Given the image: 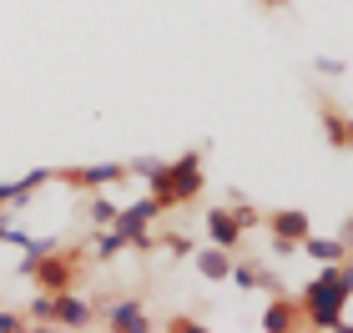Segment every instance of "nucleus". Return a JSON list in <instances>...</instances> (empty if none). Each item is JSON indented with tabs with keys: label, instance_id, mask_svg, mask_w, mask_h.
Listing matches in <instances>:
<instances>
[{
	"label": "nucleus",
	"instance_id": "nucleus-21",
	"mask_svg": "<svg viewBox=\"0 0 353 333\" xmlns=\"http://www.w3.org/2000/svg\"><path fill=\"white\" fill-rule=\"evenodd\" d=\"M26 319L30 323H36V328H51V293H36V298H30V308H26Z\"/></svg>",
	"mask_w": 353,
	"mask_h": 333
},
{
	"label": "nucleus",
	"instance_id": "nucleus-2",
	"mask_svg": "<svg viewBox=\"0 0 353 333\" xmlns=\"http://www.w3.org/2000/svg\"><path fill=\"white\" fill-rule=\"evenodd\" d=\"M147 187H152V197L162 202V212L192 208V202L202 197V187H207V177H202V152L192 147V152H182V157H172L157 177H147Z\"/></svg>",
	"mask_w": 353,
	"mask_h": 333
},
{
	"label": "nucleus",
	"instance_id": "nucleus-29",
	"mask_svg": "<svg viewBox=\"0 0 353 333\" xmlns=\"http://www.w3.org/2000/svg\"><path fill=\"white\" fill-rule=\"evenodd\" d=\"M258 6H268V10H283V6H288V0H258Z\"/></svg>",
	"mask_w": 353,
	"mask_h": 333
},
{
	"label": "nucleus",
	"instance_id": "nucleus-22",
	"mask_svg": "<svg viewBox=\"0 0 353 333\" xmlns=\"http://www.w3.org/2000/svg\"><path fill=\"white\" fill-rule=\"evenodd\" d=\"M162 328H167V333H207V323L192 319V313H176V319H167Z\"/></svg>",
	"mask_w": 353,
	"mask_h": 333
},
{
	"label": "nucleus",
	"instance_id": "nucleus-18",
	"mask_svg": "<svg viewBox=\"0 0 353 333\" xmlns=\"http://www.w3.org/2000/svg\"><path fill=\"white\" fill-rule=\"evenodd\" d=\"M0 243H10V248H26L30 243V232L15 222V208H0Z\"/></svg>",
	"mask_w": 353,
	"mask_h": 333
},
{
	"label": "nucleus",
	"instance_id": "nucleus-12",
	"mask_svg": "<svg viewBox=\"0 0 353 333\" xmlns=\"http://www.w3.org/2000/svg\"><path fill=\"white\" fill-rule=\"evenodd\" d=\"M318 121H323V141L333 152H348V111L333 97H318Z\"/></svg>",
	"mask_w": 353,
	"mask_h": 333
},
{
	"label": "nucleus",
	"instance_id": "nucleus-24",
	"mask_svg": "<svg viewBox=\"0 0 353 333\" xmlns=\"http://www.w3.org/2000/svg\"><path fill=\"white\" fill-rule=\"evenodd\" d=\"M26 328H36L26 319V313H15V308H0V333H26Z\"/></svg>",
	"mask_w": 353,
	"mask_h": 333
},
{
	"label": "nucleus",
	"instance_id": "nucleus-1",
	"mask_svg": "<svg viewBox=\"0 0 353 333\" xmlns=\"http://www.w3.org/2000/svg\"><path fill=\"white\" fill-rule=\"evenodd\" d=\"M348 278H343V263H318V278H308V288L298 293L303 303V328H323V333H353V323L343 319L348 313Z\"/></svg>",
	"mask_w": 353,
	"mask_h": 333
},
{
	"label": "nucleus",
	"instance_id": "nucleus-10",
	"mask_svg": "<svg viewBox=\"0 0 353 333\" xmlns=\"http://www.w3.org/2000/svg\"><path fill=\"white\" fill-rule=\"evenodd\" d=\"M46 182H56V172H51V167H30L26 177H15V182H0V208H26V202L36 197Z\"/></svg>",
	"mask_w": 353,
	"mask_h": 333
},
{
	"label": "nucleus",
	"instance_id": "nucleus-20",
	"mask_svg": "<svg viewBox=\"0 0 353 333\" xmlns=\"http://www.w3.org/2000/svg\"><path fill=\"white\" fill-rule=\"evenodd\" d=\"M157 248H167L172 258H192V248H197V243H192L187 232H157Z\"/></svg>",
	"mask_w": 353,
	"mask_h": 333
},
{
	"label": "nucleus",
	"instance_id": "nucleus-8",
	"mask_svg": "<svg viewBox=\"0 0 353 333\" xmlns=\"http://www.w3.org/2000/svg\"><path fill=\"white\" fill-rule=\"evenodd\" d=\"M258 328L263 333H298L303 328V303L288 298V293H268V308H263Z\"/></svg>",
	"mask_w": 353,
	"mask_h": 333
},
{
	"label": "nucleus",
	"instance_id": "nucleus-4",
	"mask_svg": "<svg viewBox=\"0 0 353 333\" xmlns=\"http://www.w3.org/2000/svg\"><path fill=\"white\" fill-rule=\"evenodd\" d=\"M157 217H162V202H157V197H141V202H132V208H121L111 228L126 237V248L152 252V248H157V232H152V222H157Z\"/></svg>",
	"mask_w": 353,
	"mask_h": 333
},
{
	"label": "nucleus",
	"instance_id": "nucleus-9",
	"mask_svg": "<svg viewBox=\"0 0 353 333\" xmlns=\"http://www.w3.org/2000/svg\"><path fill=\"white\" fill-rule=\"evenodd\" d=\"M91 319H96V308H91L76 288L51 293V328H86Z\"/></svg>",
	"mask_w": 353,
	"mask_h": 333
},
{
	"label": "nucleus",
	"instance_id": "nucleus-5",
	"mask_svg": "<svg viewBox=\"0 0 353 333\" xmlns=\"http://www.w3.org/2000/svg\"><path fill=\"white\" fill-rule=\"evenodd\" d=\"M263 228H268V237H272V252H298V243L313 232V217L303 212V208H272V212H263Z\"/></svg>",
	"mask_w": 353,
	"mask_h": 333
},
{
	"label": "nucleus",
	"instance_id": "nucleus-13",
	"mask_svg": "<svg viewBox=\"0 0 353 333\" xmlns=\"http://www.w3.org/2000/svg\"><path fill=\"white\" fill-rule=\"evenodd\" d=\"M192 263H197V273H202L207 283H228L232 263H237V252L217 248V243H207V248H192Z\"/></svg>",
	"mask_w": 353,
	"mask_h": 333
},
{
	"label": "nucleus",
	"instance_id": "nucleus-3",
	"mask_svg": "<svg viewBox=\"0 0 353 333\" xmlns=\"http://www.w3.org/2000/svg\"><path fill=\"white\" fill-rule=\"evenodd\" d=\"M15 278H30L46 293H66V288H76V283L86 278V252L81 248H56V252H46V258H26L21 252Z\"/></svg>",
	"mask_w": 353,
	"mask_h": 333
},
{
	"label": "nucleus",
	"instance_id": "nucleus-28",
	"mask_svg": "<svg viewBox=\"0 0 353 333\" xmlns=\"http://www.w3.org/2000/svg\"><path fill=\"white\" fill-rule=\"evenodd\" d=\"M343 278H348V288H353V258H343Z\"/></svg>",
	"mask_w": 353,
	"mask_h": 333
},
{
	"label": "nucleus",
	"instance_id": "nucleus-14",
	"mask_svg": "<svg viewBox=\"0 0 353 333\" xmlns=\"http://www.w3.org/2000/svg\"><path fill=\"white\" fill-rule=\"evenodd\" d=\"M228 278H232V288H243V293H258V288H263V293H283L278 278H272L268 268H258V263H232Z\"/></svg>",
	"mask_w": 353,
	"mask_h": 333
},
{
	"label": "nucleus",
	"instance_id": "nucleus-30",
	"mask_svg": "<svg viewBox=\"0 0 353 333\" xmlns=\"http://www.w3.org/2000/svg\"><path fill=\"white\" fill-rule=\"evenodd\" d=\"M348 152H353V117H348Z\"/></svg>",
	"mask_w": 353,
	"mask_h": 333
},
{
	"label": "nucleus",
	"instance_id": "nucleus-11",
	"mask_svg": "<svg viewBox=\"0 0 353 333\" xmlns=\"http://www.w3.org/2000/svg\"><path fill=\"white\" fill-rule=\"evenodd\" d=\"M243 222L232 217V208H212L207 212V243H217V248H228V252H237L243 248Z\"/></svg>",
	"mask_w": 353,
	"mask_h": 333
},
{
	"label": "nucleus",
	"instance_id": "nucleus-17",
	"mask_svg": "<svg viewBox=\"0 0 353 333\" xmlns=\"http://www.w3.org/2000/svg\"><path fill=\"white\" fill-rule=\"evenodd\" d=\"M117 212H121V202H111L106 192H86V222L91 228H111Z\"/></svg>",
	"mask_w": 353,
	"mask_h": 333
},
{
	"label": "nucleus",
	"instance_id": "nucleus-16",
	"mask_svg": "<svg viewBox=\"0 0 353 333\" xmlns=\"http://www.w3.org/2000/svg\"><path fill=\"white\" fill-rule=\"evenodd\" d=\"M121 252H126V237L117 228H96V237H91V258L96 263H117Z\"/></svg>",
	"mask_w": 353,
	"mask_h": 333
},
{
	"label": "nucleus",
	"instance_id": "nucleus-23",
	"mask_svg": "<svg viewBox=\"0 0 353 333\" xmlns=\"http://www.w3.org/2000/svg\"><path fill=\"white\" fill-rule=\"evenodd\" d=\"M313 71L318 76H348V61L343 56H313Z\"/></svg>",
	"mask_w": 353,
	"mask_h": 333
},
{
	"label": "nucleus",
	"instance_id": "nucleus-7",
	"mask_svg": "<svg viewBox=\"0 0 353 333\" xmlns=\"http://www.w3.org/2000/svg\"><path fill=\"white\" fill-rule=\"evenodd\" d=\"M96 319L106 323V333H152L157 328L147 319V303H141V298H111V303L96 308Z\"/></svg>",
	"mask_w": 353,
	"mask_h": 333
},
{
	"label": "nucleus",
	"instance_id": "nucleus-26",
	"mask_svg": "<svg viewBox=\"0 0 353 333\" xmlns=\"http://www.w3.org/2000/svg\"><path fill=\"white\" fill-rule=\"evenodd\" d=\"M162 167H167V162H157V157H137V162H126V172H132V177H157Z\"/></svg>",
	"mask_w": 353,
	"mask_h": 333
},
{
	"label": "nucleus",
	"instance_id": "nucleus-15",
	"mask_svg": "<svg viewBox=\"0 0 353 333\" xmlns=\"http://www.w3.org/2000/svg\"><path fill=\"white\" fill-rule=\"evenodd\" d=\"M303 252H308V258L313 263H343V258H353V252H348V243H343V237H318V232H308V237H303V243H298Z\"/></svg>",
	"mask_w": 353,
	"mask_h": 333
},
{
	"label": "nucleus",
	"instance_id": "nucleus-19",
	"mask_svg": "<svg viewBox=\"0 0 353 333\" xmlns=\"http://www.w3.org/2000/svg\"><path fill=\"white\" fill-rule=\"evenodd\" d=\"M232 217L243 222V232H258V228H263V212L252 208V202H248L243 192H232Z\"/></svg>",
	"mask_w": 353,
	"mask_h": 333
},
{
	"label": "nucleus",
	"instance_id": "nucleus-27",
	"mask_svg": "<svg viewBox=\"0 0 353 333\" xmlns=\"http://www.w3.org/2000/svg\"><path fill=\"white\" fill-rule=\"evenodd\" d=\"M339 237H343V243H348V252H353V212H348V222H343V232H339Z\"/></svg>",
	"mask_w": 353,
	"mask_h": 333
},
{
	"label": "nucleus",
	"instance_id": "nucleus-25",
	"mask_svg": "<svg viewBox=\"0 0 353 333\" xmlns=\"http://www.w3.org/2000/svg\"><path fill=\"white\" fill-rule=\"evenodd\" d=\"M56 248H66V243H61V237H30L26 258H46V252H56Z\"/></svg>",
	"mask_w": 353,
	"mask_h": 333
},
{
	"label": "nucleus",
	"instance_id": "nucleus-6",
	"mask_svg": "<svg viewBox=\"0 0 353 333\" xmlns=\"http://www.w3.org/2000/svg\"><path fill=\"white\" fill-rule=\"evenodd\" d=\"M132 172H126V162H86V167H61L56 182L76 187V192H106V187L126 182Z\"/></svg>",
	"mask_w": 353,
	"mask_h": 333
}]
</instances>
